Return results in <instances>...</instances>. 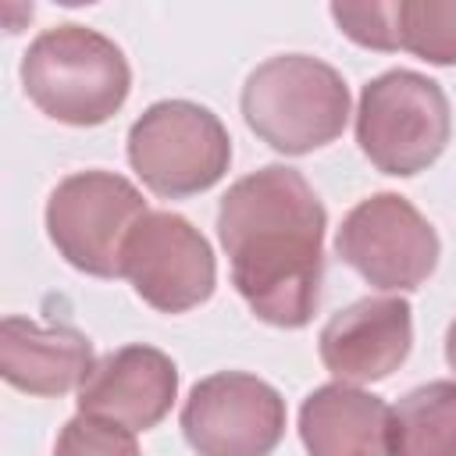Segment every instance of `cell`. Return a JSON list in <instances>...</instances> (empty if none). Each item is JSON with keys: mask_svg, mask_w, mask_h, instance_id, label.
<instances>
[{"mask_svg": "<svg viewBox=\"0 0 456 456\" xmlns=\"http://www.w3.org/2000/svg\"><path fill=\"white\" fill-rule=\"evenodd\" d=\"M399 7L403 0H331V18L346 39L363 50H399Z\"/></svg>", "mask_w": 456, "mask_h": 456, "instance_id": "2e32d148", "label": "cell"}, {"mask_svg": "<svg viewBox=\"0 0 456 456\" xmlns=\"http://www.w3.org/2000/svg\"><path fill=\"white\" fill-rule=\"evenodd\" d=\"M21 86L46 118L71 128H93L125 107L132 68L114 39L86 25H57L28 43Z\"/></svg>", "mask_w": 456, "mask_h": 456, "instance_id": "7a4b0ae2", "label": "cell"}, {"mask_svg": "<svg viewBox=\"0 0 456 456\" xmlns=\"http://www.w3.org/2000/svg\"><path fill=\"white\" fill-rule=\"evenodd\" d=\"M128 164L164 200H185L217 185L232 164L221 118L192 100H160L128 128Z\"/></svg>", "mask_w": 456, "mask_h": 456, "instance_id": "5b68a950", "label": "cell"}, {"mask_svg": "<svg viewBox=\"0 0 456 456\" xmlns=\"http://www.w3.org/2000/svg\"><path fill=\"white\" fill-rule=\"evenodd\" d=\"M146 214L142 192L114 171H78L46 200V235L82 274L121 278V246Z\"/></svg>", "mask_w": 456, "mask_h": 456, "instance_id": "8992f818", "label": "cell"}, {"mask_svg": "<svg viewBox=\"0 0 456 456\" xmlns=\"http://www.w3.org/2000/svg\"><path fill=\"white\" fill-rule=\"evenodd\" d=\"M445 363L456 370V317H452V324L445 331Z\"/></svg>", "mask_w": 456, "mask_h": 456, "instance_id": "ac0fdd59", "label": "cell"}, {"mask_svg": "<svg viewBox=\"0 0 456 456\" xmlns=\"http://www.w3.org/2000/svg\"><path fill=\"white\" fill-rule=\"evenodd\" d=\"M335 253L381 292L420 289L442 253L431 221L399 192L360 200L335 232Z\"/></svg>", "mask_w": 456, "mask_h": 456, "instance_id": "52a82bcc", "label": "cell"}, {"mask_svg": "<svg viewBox=\"0 0 456 456\" xmlns=\"http://www.w3.org/2000/svg\"><path fill=\"white\" fill-rule=\"evenodd\" d=\"M392 406L349 381L314 388L299 406V438L314 456L388 452Z\"/></svg>", "mask_w": 456, "mask_h": 456, "instance_id": "4fadbf2b", "label": "cell"}, {"mask_svg": "<svg viewBox=\"0 0 456 456\" xmlns=\"http://www.w3.org/2000/svg\"><path fill=\"white\" fill-rule=\"evenodd\" d=\"M121 278L153 310L185 314L214 296L217 264L192 221L171 210H146L121 246Z\"/></svg>", "mask_w": 456, "mask_h": 456, "instance_id": "ba28073f", "label": "cell"}, {"mask_svg": "<svg viewBox=\"0 0 456 456\" xmlns=\"http://www.w3.org/2000/svg\"><path fill=\"white\" fill-rule=\"evenodd\" d=\"M182 435L203 456H264L285 435V399L246 370H217L192 385Z\"/></svg>", "mask_w": 456, "mask_h": 456, "instance_id": "9c48e42d", "label": "cell"}, {"mask_svg": "<svg viewBox=\"0 0 456 456\" xmlns=\"http://www.w3.org/2000/svg\"><path fill=\"white\" fill-rule=\"evenodd\" d=\"M57 449L61 452H128L132 456L139 449V442H135V431L78 410L64 424V431L57 438Z\"/></svg>", "mask_w": 456, "mask_h": 456, "instance_id": "e0dca14e", "label": "cell"}, {"mask_svg": "<svg viewBox=\"0 0 456 456\" xmlns=\"http://www.w3.org/2000/svg\"><path fill=\"white\" fill-rule=\"evenodd\" d=\"M399 50L452 68L456 64V0H403Z\"/></svg>", "mask_w": 456, "mask_h": 456, "instance_id": "9a60e30c", "label": "cell"}, {"mask_svg": "<svg viewBox=\"0 0 456 456\" xmlns=\"http://www.w3.org/2000/svg\"><path fill=\"white\" fill-rule=\"evenodd\" d=\"M239 107L260 142L285 157H303L342 135L349 86L310 53H278L249 71Z\"/></svg>", "mask_w": 456, "mask_h": 456, "instance_id": "3957f363", "label": "cell"}, {"mask_svg": "<svg viewBox=\"0 0 456 456\" xmlns=\"http://www.w3.org/2000/svg\"><path fill=\"white\" fill-rule=\"evenodd\" d=\"M388 452L456 456V381H428L392 406Z\"/></svg>", "mask_w": 456, "mask_h": 456, "instance_id": "5bb4252c", "label": "cell"}, {"mask_svg": "<svg viewBox=\"0 0 456 456\" xmlns=\"http://www.w3.org/2000/svg\"><path fill=\"white\" fill-rule=\"evenodd\" d=\"M93 342L68 324L0 321V378L28 395H68L93 370Z\"/></svg>", "mask_w": 456, "mask_h": 456, "instance_id": "7c38bea8", "label": "cell"}, {"mask_svg": "<svg viewBox=\"0 0 456 456\" xmlns=\"http://www.w3.org/2000/svg\"><path fill=\"white\" fill-rule=\"evenodd\" d=\"M178 395V367L153 346H121L100 356L78 385V410L114 420L128 431L157 428Z\"/></svg>", "mask_w": 456, "mask_h": 456, "instance_id": "8fae6325", "label": "cell"}, {"mask_svg": "<svg viewBox=\"0 0 456 456\" xmlns=\"http://www.w3.org/2000/svg\"><path fill=\"white\" fill-rule=\"evenodd\" d=\"M324 203L296 167L267 164L228 185L217 239L235 292L264 324H310L324 281Z\"/></svg>", "mask_w": 456, "mask_h": 456, "instance_id": "6da1fadb", "label": "cell"}, {"mask_svg": "<svg viewBox=\"0 0 456 456\" xmlns=\"http://www.w3.org/2000/svg\"><path fill=\"white\" fill-rule=\"evenodd\" d=\"M452 135V110L442 86L420 71L392 68L360 89L356 142L363 157L395 178L428 171Z\"/></svg>", "mask_w": 456, "mask_h": 456, "instance_id": "277c9868", "label": "cell"}, {"mask_svg": "<svg viewBox=\"0 0 456 456\" xmlns=\"http://www.w3.org/2000/svg\"><path fill=\"white\" fill-rule=\"evenodd\" d=\"M413 310L403 296H367L331 314L317 335L321 363L349 385H370L406 363Z\"/></svg>", "mask_w": 456, "mask_h": 456, "instance_id": "30bf717a", "label": "cell"}, {"mask_svg": "<svg viewBox=\"0 0 456 456\" xmlns=\"http://www.w3.org/2000/svg\"><path fill=\"white\" fill-rule=\"evenodd\" d=\"M53 4H61V7H86V4H96V0H53Z\"/></svg>", "mask_w": 456, "mask_h": 456, "instance_id": "d6986e66", "label": "cell"}]
</instances>
